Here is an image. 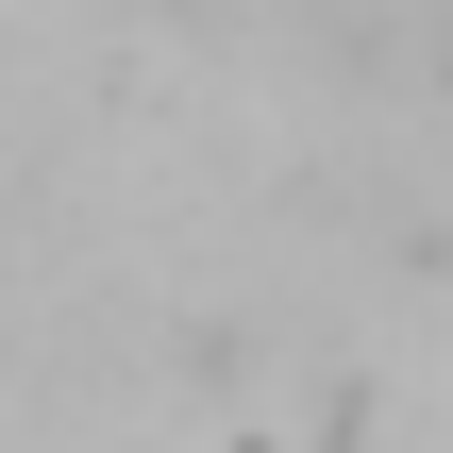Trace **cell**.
Segmentation results:
<instances>
[{
	"instance_id": "1",
	"label": "cell",
	"mask_w": 453,
	"mask_h": 453,
	"mask_svg": "<svg viewBox=\"0 0 453 453\" xmlns=\"http://www.w3.org/2000/svg\"><path fill=\"white\" fill-rule=\"evenodd\" d=\"M168 17H219V0H168Z\"/></svg>"
}]
</instances>
